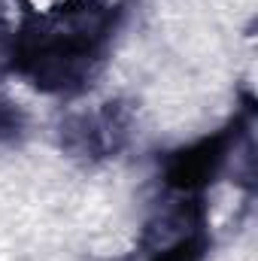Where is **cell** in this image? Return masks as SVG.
<instances>
[{
  "label": "cell",
  "mask_w": 258,
  "mask_h": 261,
  "mask_svg": "<svg viewBox=\"0 0 258 261\" xmlns=\"http://www.w3.org/2000/svg\"><path fill=\"white\" fill-rule=\"evenodd\" d=\"M116 28V12L104 6H73L43 24L28 28L12 52V70L28 76L43 91H76L97 67Z\"/></svg>",
  "instance_id": "obj_1"
},
{
  "label": "cell",
  "mask_w": 258,
  "mask_h": 261,
  "mask_svg": "<svg viewBox=\"0 0 258 261\" xmlns=\"http://www.w3.org/2000/svg\"><path fill=\"white\" fill-rule=\"evenodd\" d=\"M237 134H240V125L225 128L213 137H203L192 146L173 152L167 161V170H164L167 186L183 189V192H194V189L213 182V176L225 167L231 149L237 146Z\"/></svg>",
  "instance_id": "obj_2"
},
{
  "label": "cell",
  "mask_w": 258,
  "mask_h": 261,
  "mask_svg": "<svg viewBox=\"0 0 258 261\" xmlns=\"http://www.w3.org/2000/svg\"><path fill=\"white\" fill-rule=\"evenodd\" d=\"M125 137H128V119L116 103H104V110L97 113L73 116L64 125V143L76 155H91V158L119 152Z\"/></svg>",
  "instance_id": "obj_3"
},
{
  "label": "cell",
  "mask_w": 258,
  "mask_h": 261,
  "mask_svg": "<svg viewBox=\"0 0 258 261\" xmlns=\"http://www.w3.org/2000/svg\"><path fill=\"white\" fill-rule=\"evenodd\" d=\"M207 246H210V240H207L203 222H197L194 228L176 234L170 243H164V246L152 255V261H200L203 252H207Z\"/></svg>",
  "instance_id": "obj_4"
},
{
  "label": "cell",
  "mask_w": 258,
  "mask_h": 261,
  "mask_svg": "<svg viewBox=\"0 0 258 261\" xmlns=\"http://www.w3.org/2000/svg\"><path fill=\"white\" fill-rule=\"evenodd\" d=\"M21 130H24V119H21V113H18L12 103L0 100V146H3V143H12Z\"/></svg>",
  "instance_id": "obj_5"
},
{
  "label": "cell",
  "mask_w": 258,
  "mask_h": 261,
  "mask_svg": "<svg viewBox=\"0 0 258 261\" xmlns=\"http://www.w3.org/2000/svg\"><path fill=\"white\" fill-rule=\"evenodd\" d=\"M28 6H31L40 18H49V15H58V12L73 9V6H79V3H76V0H28Z\"/></svg>",
  "instance_id": "obj_6"
}]
</instances>
